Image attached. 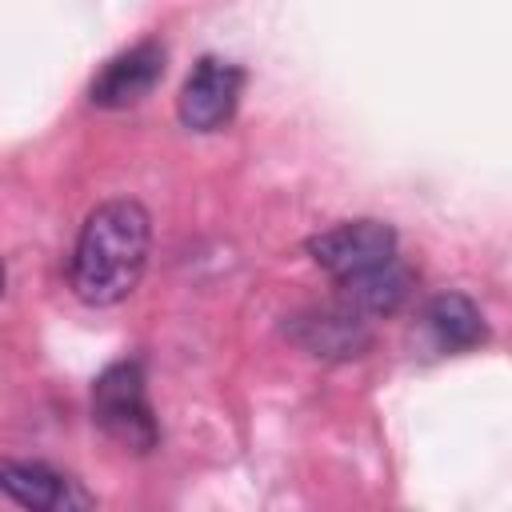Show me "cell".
Here are the masks:
<instances>
[{"label": "cell", "instance_id": "6da1fadb", "mask_svg": "<svg viewBox=\"0 0 512 512\" xmlns=\"http://www.w3.org/2000/svg\"><path fill=\"white\" fill-rule=\"evenodd\" d=\"M148 248H152L148 212L136 200H104L80 224L68 264L72 292L92 308L120 304L140 284L148 268Z\"/></svg>", "mask_w": 512, "mask_h": 512}, {"label": "cell", "instance_id": "9c48e42d", "mask_svg": "<svg viewBox=\"0 0 512 512\" xmlns=\"http://www.w3.org/2000/svg\"><path fill=\"white\" fill-rule=\"evenodd\" d=\"M424 324L432 332V340L444 348V352H468L476 344L488 340V324L480 316V308L460 296V292H440L428 300L424 308Z\"/></svg>", "mask_w": 512, "mask_h": 512}, {"label": "cell", "instance_id": "5b68a950", "mask_svg": "<svg viewBox=\"0 0 512 512\" xmlns=\"http://www.w3.org/2000/svg\"><path fill=\"white\" fill-rule=\"evenodd\" d=\"M288 336L316 360H352L372 348V332H368L364 316L348 304L296 312L288 320Z\"/></svg>", "mask_w": 512, "mask_h": 512}, {"label": "cell", "instance_id": "52a82bcc", "mask_svg": "<svg viewBox=\"0 0 512 512\" xmlns=\"http://www.w3.org/2000/svg\"><path fill=\"white\" fill-rule=\"evenodd\" d=\"M0 488L24 504V508H44V512H72V508H92V492L72 480L68 472H56L40 460H4L0 464Z\"/></svg>", "mask_w": 512, "mask_h": 512}, {"label": "cell", "instance_id": "7a4b0ae2", "mask_svg": "<svg viewBox=\"0 0 512 512\" xmlns=\"http://www.w3.org/2000/svg\"><path fill=\"white\" fill-rule=\"evenodd\" d=\"M92 420L104 428L108 440H116L128 452H152L160 444V424L148 404V384H144L140 360H116L96 376Z\"/></svg>", "mask_w": 512, "mask_h": 512}, {"label": "cell", "instance_id": "277c9868", "mask_svg": "<svg viewBox=\"0 0 512 512\" xmlns=\"http://www.w3.org/2000/svg\"><path fill=\"white\" fill-rule=\"evenodd\" d=\"M240 88H244V68L232 64V60H216V56H204L184 88H180V124L192 128V132H216L232 120L236 112V100H240Z\"/></svg>", "mask_w": 512, "mask_h": 512}, {"label": "cell", "instance_id": "3957f363", "mask_svg": "<svg viewBox=\"0 0 512 512\" xmlns=\"http://www.w3.org/2000/svg\"><path fill=\"white\" fill-rule=\"evenodd\" d=\"M308 256L340 284L396 256V228L384 220H348L308 240Z\"/></svg>", "mask_w": 512, "mask_h": 512}, {"label": "cell", "instance_id": "ba28073f", "mask_svg": "<svg viewBox=\"0 0 512 512\" xmlns=\"http://www.w3.org/2000/svg\"><path fill=\"white\" fill-rule=\"evenodd\" d=\"M408 296H412V272L400 256H392L388 264H376L360 276L340 280V300L348 308H356L360 316H392Z\"/></svg>", "mask_w": 512, "mask_h": 512}, {"label": "cell", "instance_id": "8992f818", "mask_svg": "<svg viewBox=\"0 0 512 512\" xmlns=\"http://www.w3.org/2000/svg\"><path fill=\"white\" fill-rule=\"evenodd\" d=\"M160 76H164V48H160V40H140V44L124 48L120 56H112L96 72V80L88 88V100L96 108H128V104L144 100L160 84Z\"/></svg>", "mask_w": 512, "mask_h": 512}]
</instances>
